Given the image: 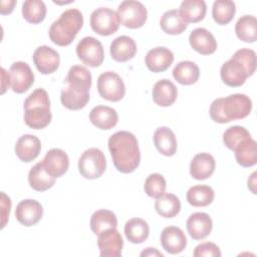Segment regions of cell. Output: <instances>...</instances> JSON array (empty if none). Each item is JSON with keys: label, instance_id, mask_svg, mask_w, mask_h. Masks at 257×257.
I'll return each mask as SVG.
<instances>
[{"label": "cell", "instance_id": "9a60e30c", "mask_svg": "<svg viewBox=\"0 0 257 257\" xmlns=\"http://www.w3.org/2000/svg\"><path fill=\"white\" fill-rule=\"evenodd\" d=\"M42 164L49 175L54 178H59L67 172L69 159L64 151L60 149H51L44 156Z\"/></svg>", "mask_w": 257, "mask_h": 257}, {"label": "cell", "instance_id": "8fae6325", "mask_svg": "<svg viewBox=\"0 0 257 257\" xmlns=\"http://www.w3.org/2000/svg\"><path fill=\"white\" fill-rule=\"evenodd\" d=\"M222 81L231 87H238L245 83L250 76L246 67L236 58L231 57L227 60L220 69Z\"/></svg>", "mask_w": 257, "mask_h": 257}, {"label": "cell", "instance_id": "7dc6e473", "mask_svg": "<svg viewBox=\"0 0 257 257\" xmlns=\"http://www.w3.org/2000/svg\"><path fill=\"white\" fill-rule=\"evenodd\" d=\"M141 256H159V257H164L163 253L159 252L156 248H146L144 251L141 252Z\"/></svg>", "mask_w": 257, "mask_h": 257}, {"label": "cell", "instance_id": "4fadbf2b", "mask_svg": "<svg viewBox=\"0 0 257 257\" xmlns=\"http://www.w3.org/2000/svg\"><path fill=\"white\" fill-rule=\"evenodd\" d=\"M33 62L40 73L50 74L58 69L60 56L53 48L42 45L37 47L33 52Z\"/></svg>", "mask_w": 257, "mask_h": 257}, {"label": "cell", "instance_id": "836d02e7", "mask_svg": "<svg viewBox=\"0 0 257 257\" xmlns=\"http://www.w3.org/2000/svg\"><path fill=\"white\" fill-rule=\"evenodd\" d=\"M237 37L248 43L255 42L257 39V20L252 15L241 16L235 25Z\"/></svg>", "mask_w": 257, "mask_h": 257}, {"label": "cell", "instance_id": "7402d4cb", "mask_svg": "<svg viewBox=\"0 0 257 257\" xmlns=\"http://www.w3.org/2000/svg\"><path fill=\"white\" fill-rule=\"evenodd\" d=\"M109 52L113 60L117 62H125L136 55L137 44L132 37L121 35L111 41Z\"/></svg>", "mask_w": 257, "mask_h": 257}, {"label": "cell", "instance_id": "f6af8a7d", "mask_svg": "<svg viewBox=\"0 0 257 257\" xmlns=\"http://www.w3.org/2000/svg\"><path fill=\"white\" fill-rule=\"evenodd\" d=\"M16 1L15 0H8V1H1V8H0V13L2 15H6V14H10L13 9L14 6L16 5Z\"/></svg>", "mask_w": 257, "mask_h": 257}, {"label": "cell", "instance_id": "8d00e7d4", "mask_svg": "<svg viewBox=\"0 0 257 257\" xmlns=\"http://www.w3.org/2000/svg\"><path fill=\"white\" fill-rule=\"evenodd\" d=\"M89 98V93L76 91L69 86L64 87L60 93L62 105L70 110H78L83 108L88 103Z\"/></svg>", "mask_w": 257, "mask_h": 257}, {"label": "cell", "instance_id": "c3c4849f", "mask_svg": "<svg viewBox=\"0 0 257 257\" xmlns=\"http://www.w3.org/2000/svg\"><path fill=\"white\" fill-rule=\"evenodd\" d=\"M255 176H256V173L254 172L252 175H251V177L248 179V188L252 191V193L253 194H256V190H255Z\"/></svg>", "mask_w": 257, "mask_h": 257}, {"label": "cell", "instance_id": "ab89813d", "mask_svg": "<svg viewBox=\"0 0 257 257\" xmlns=\"http://www.w3.org/2000/svg\"><path fill=\"white\" fill-rule=\"evenodd\" d=\"M251 138L250 133L241 125H233L228 127L223 134V143L229 149L234 151V149L246 139Z\"/></svg>", "mask_w": 257, "mask_h": 257}, {"label": "cell", "instance_id": "ba28073f", "mask_svg": "<svg viewBox=\"0 0 257 257\" xmlns=\"http://www.w3.org/2000/svg\"><path fill=\"white\" fill-rule=\"evenodd\" d=\"M89 22L91 29L101 36H108L115 33L119 26L117 13L107 7L95 9L90 15Z\"/></svg>", "mask_w": 257, "mask_h": 257}, {"label": "cell", "instance_id": "f546056e", "mask_svg": "<svg viewBox=\"0 0 257 257\" xmlns=\"http://www.w3.org/2000/svg\"><path fill=\"white\" fill-rule=\"evenodd\" d=\"M234 153L237 163L244 168L252 167L257 163V145L252 138L240 143L234 149Z\"/></svg>", "mask_w": 257, "mask_h": 257}, {"label": "cell", "instance_id": "bcb514c9", "mask_svg": "<svg viewBox=\"0 0 257 257\" xmlns=\"http://www.w3.org/2000/svg\"><path fill=\"white\" fill-rule=\"evenodd\" d=\"M1 77H2V81H1V86H2V90L1 93L3 94L6 89L10 86V80H9V74L8 72L2 67L1 68Z\"/></svg>", "mask_w": 257, "mask_h": 257}, {"label": "cell", "instance_id": "f1b7e54d", "mask_svg": "<svg viewBox=\"0 0 257 257\" xmlns=\"http://www.w3.org/2000/svg\"><path fill=\"white\" fill-rule=\"evenodd\" d=\"M200 69L198 65L190 60L179 62L173 69V77L183 85H191L198 81Z\"/></svg>", "mask_w": 257, "mask_h": 257}, {"label": "cell", "instance_id": "7a4b0ae2", "mask_svg": "<svg viewBox=\"0 0 257 257\" xmlns=\"http://www.w3.org/2000/svg\"><path fill=\"white\" fill-rule=\"evenodd\" d=\"M251 109L252 101L249 96L243 93H234L213 100L209 113L215 122L227 123L246 117L251 112Z\"/></svg>", "mask_w": 257, "mask_h": 257}, {"label": "cell", "instance_id": "5bb4252c", "mask_svg": "<svg viewBox=\"0 0 257 257\" xmlns=\"http://www.w3.org/2000/svg\"><path fill=\"white\" fill-rule=\"evenodd\" d=\"M42 216L43 208L41 204L33 199L22 200L18 203L15 209V217L17 221L26 227H30L38 223Z\"/></svg>", "mask_w": 257, "mask_h": 257}, {"label": "cell", "instance_id": "83f0119b", "mask_svg": "<svg viewBox=\"0 0 257 257\" xmlns=\"http://www.w3.org/2000/svg\"><path fill=\"white\" fill-rule=\"evenodd\" d=\"M179 12L187 24L197 23L204 19L207 5L204 0H185L181 3Z\"/></svg>", "mask_w": 257, "mask_h": 257}, {"label": "cell", "instance_id": "d6986e66", "mask_svg": "<svg viewBox=\"0 0 257 257\" xmlns=\"http://www.w3.org/2000/svg\"><path fill=\"white\" fill-rule=\"evenodd\" d=\"M145 62L149 70L153 72H163L174 62V54L167 47H155L149 50L145 57Z\"/></svg>", "mask_w": 257, "mask_h": 257}, {"label": "cell", "instance_id": "30bf717a", "mask_svg": "<svg viewBox=\"0 0 257 257\" xmlns=\"http://www.w3.org/2000/svg\"><path fill=\"white\" fill-rule=\"evenodd\" d=\"M11 89L16 93L27 91L34 82V74L30 66L24 61L14 62L8 71Z\"/></svg>", "mask_w": 257, "mask_h": 257}, {"label": "cell", "instance_id": "2e32d148", "mask_svg": "<svg viewBox=\"0 0 257 257\" xmlns=\"http://www.w3.org/2000/svg\"><path fill=\"white\" fill-rule=\"evenodd\" d=\"M161 244L170 254H179L187 246V238L183 230L176 226H168L161 233Z\"/></svg>", "mask_w": 257, "mask_h": 257}, {"label": "cell", "instance_id": "ee69618b", "mask_svg": "<svg viewBox=\"0 0 257 257\" xmlns=\"http://www.w3.org/2000/svg\"><path fill=\"white\" fill-rule=\"evenodd\" d=\"M1 216H2V225L1 228H4L7 220L9 219L10 209H11V200L10 198L4 193H1Z\"/></svg>", "mask_w": 257, "mask_h": 257}, {"label": "cell", "instance_id": "484cf974", "mask_svg": "<svg viewBox=\"0 0 257 257\" xmlns=\"http://www.w3.org/2000/svg\"><path fill=\"white\" fill-rule=\"evenodd\" d=\"M154 144L157 150L166 157H172L177 152V140L174 132L167 127H158L154 133Z\"/></svg>", "mask_w": 257, "mask_h": 257}, {"label": "cell", "instance_id": "ac0fdd59", "mask_svg": "<svg viewBox=\"0 0 257 257\" xmlns=\"http://www.w3.org/2000/svg\"><path fill=\"white\" fill-rule=\"evenodd\" d=\"M191 47L203 55H209L216 51L217 41L214 35L206 28H196L189 36Z\"/></svg>", "mask_w": 257, "mask_h": 257}, {"label": "cell", "instance_id": "74e56055", "mask_svg": "<svg viewBox=\"0 0 257 257\" xmlns=\"http://www.w3.org/2000/svg\"><path fill=\"white\" fill-rule=\"evenodd\" d=\"M236 13V5L230 0H216L212 7V16L219 25H226L232 21Z\"/></svg>", "mask_w": 257, "mask_h": 257}, {"label": "cell", "instance_id": "603a6c76", "mask_svg": "<svg viewBox=\"0 0 257 257\" xmlns=\"http://www.w3.org/2000/svg\"><path fill=\"white\" fill-rule=\"evenodd\" d=\"M90 71L81 65H73L69 68L65 82L67 86L83 93H89L91 87Z\"/></svg>", "mask_w": 257, "mask_h": 257}, {"label": "cell", "instance_id": "52a82bcc", "mask_svg": "<svg viewBox=\"0 0 257 257\" xmlns=\"http://www.w3.org/2000/svg\"><path fill=\"white\" fill-rule=\"evenodd\" d=\"M99 95L109 101H119L125 94V85L121 77L113 71H105L97 78Z\"/></svg>", "mask_w": 257, "mask_h": 257}, {"label": "cell", "instance_id": "60d3db41", "mask_svg": "<svg viewBox=\"0 0 257 257\" xmlns=\"http://www.w3.org/2000/svg\"><path fill=\"white\" fill-rule=\"evenodd\" d=\"M167 183L165 178L158 173H154L148 176L145 181L144 189L149 197L158 199L166 193Z\"/></svg>", "mask_w": 257, "mask_h": 257}, {"label": "cell", "instance_id": "e575fe53", "mask_svg": "<svg viewBox=\"0 0 257 257\" xmlns=\"http://www.w3.org/2000/svg\"><path fill=\"white\" fill-rule=\"evenodd\" d=\"M155 209L164 218H174L181 211V202L176 195L165 193L157 199Z\"/></svg>", "mask_w": 257, "mask_h": 257}, {"label": "cell", "instance_id": "4dcf8cb0", "mask_svg": "<svg viewBox=\"0 0 257 257\" xmlns=\"http://www.w3.org/2000/svg\"><path fill=\"white\" fill-rule=\"evenodd\" d=\"M124 235L131 243H143L150 235L149 224L142 218H133L124 225Z\"/></svg>", "mask_w": 257, "mask_h": 257}, {"label": "cell", "instance_id": "6da1fadb", "mask_svg": "<svg viewBox=\"0 0 257 257\" xmlns=\"http://www.w3.org/2000/svg\"><path fill=\"white\" fill-rule=\"evenodd\" d=\"M108 150L115 169L122 174L133 173L140 165L141 152L134 134L120 131L108 139Z\"/></svg>", "mask_w": 257, "mask_h": 257}, {"label": "cell", "instance_id": "d4e9b609", "mask_svg": "<svg viewBox=\"0 0 257 257\" xmlns=\"http://www.w3.org/2000/svg\"><path fill=\"white\" fill-rule=\"evenodd\" d=\"M89 120L97 128L110 130L116 125L118 114L110 106L96 105L89 112Z\"/></svg>", "mask_w": 257, "mask_h": 257}, {"label": "cell", "instance_id": "8992f818", "mask_svg": "<svg viewBox=\"0 0 257 257\" xmlns=\"http://www.w3.org/2000/svg\"><path fill=\"white\" fill-rule=\"evenodd\" d=\"M116 13L119 23L131 29L142 27L148 18L147 8L142 2L136 0L122 1L118 5Z\"/></svg>", "mask_w": 257, "mask_h": 257}, {"label": "cell", "instance_id": "ffe728a7", "mask_svg": "<svg viewBox=\"0 0 257 257\" xmlns=\"http://www.w3.org/2000/svg\"><path fill=\"white\" fill-rule=\"evenodd\" d=\"M40 151V140L33 135H23L15 144V154L17 158L25 163L35 160L39 156Z\"/></svg>", "mask_w": 257, "mask_h": 257}, {"label": "cell", "instance_id": "5b68a950", "mask_svg": "<svg viewBox=\"0 0 257 257\" xmlns=\"http://www.w3.org/2000/svg\"><path fill=\"white\" fill-rule=\"evenodd\" d=\"M105 169V156L97 148L87 149L82 153L78 160V171L85 179H97L104 173Z\"/></svg>", "mask_w": 257, "mask_h": 257}, {"label": "cell", "instance_id": "277c9868", "mask_svg": "<svg viewBox=\"0 0 257 257\" xmlns=\"http://www.w3.org/2000/svg\"><path fill=\"white\" fill-rule=\"evenodd\" d=\"M82 26V13L76 8L67 9L50 25L49 38L58 46H67L74 40Z\"/></svg>", "mask_w": 257, "mask_h": 257}, {"label": "cell", "instance_id": "9c48e42d", "mask_svg": "<svg viewBox=\"0 0 257 257\" xmlns=\"http://www.w3.org/2000/svg\"><path fill=\"white\" fill-rule=\"evenodd\" d=\"M76 54L83 64L90 67L99 66L104 59V50L101 42L92 36L83 37L78 42Z\"/></svg>", "mask_w": 257, "mask_h": 257}, {"label": "cell", "instance_id": "cb8c5ba5", "mask_svg": "<svg viewBox=\"0 0 257 257\" xmlns=\"http://www.w3.org/2000/svg\"><path fill=\"white\" fill-rule=\"evenodd\" d=\"M152 95L156 104L166 107L176 101L178 89L170 79H161L155 83Z\"/></svg>", "mask_w": 257, "mask_h": 257}, {"label": "cell", "instance_id": "e0dca14e", "mask_svg": "<svg viewBox=\"0 0 257 257\" xmlns=\"http://www.w3.org/2000/svg\"><path fill=\"white\" fill-rule=\"evenodd\" d=\"M186 227L191 238L194 240H202L210 235L213 222L207 213L196 212L188 218Z\"/></svg>", "mask_w": 257, "mask_h": 257}, {"label": "cell", "instance_id": "3957f363", "mask_svg": "<svg viewBox=\"0 0 257 257\" xmlns=\"http://www.w3.org/2000/svg\"><path fill=\"white\" fill-rule=\"evenodd\" d=\"M24 121L34 130L46 127L52 118L50 99L43 88H36L24 100Z\"/></svg>", "mask_w": 257, "mask_h": 257}, {"label": "cell", "instance_id": "1f68e13d", "mask_svg": "<svg viewBox=\"0 0 257 257\" xmlns=\"http://www.w3.org/2000/svg\"><path fill=\"white\" fill-rule=\"evenodd\" d=\"M117 227V219L113 212L105 209L95 211L90 218V229L95 235L101 232Z\"/></svg>", "mask_w": 257, "mask_h": 257}, {"label": "cell", "instance_id": "44dd1931", "mask_svg": "<svg viewBox=\"0 0 257 257\" xmlns=\"http://www.w3.org/2000/svg\"><path fill=\"white\" fill-rule=\"evenodd\" d=\"M216 168V162L209 153H200L194 156L190 164V174L198 181L210 178Z\"/></svg>", "mask_w": 257, "mask_h": 257}, {"label": "cell", "instance_id": "7c38bea8", "mask_svg": "<svg viewBox=\"0 0 257 257\" xmlns=\"http://www.w3.org/2000/svg\"><path fill=\"white\" fill-rule=\"evenodd\" d=\"M97 246L101 257H119L121 255L123 240L116 228H111L98 235Z\"/></svg>", "mask_w": 257, "mask_h": 257}, {"label": "cell", "instance_id": "f35d334b", "mask_svg": "<svg viewBox=\"0 0 257 257\" xmlns=\"http://www.w3.org/2000/svg\"><path fill=\"white\" fill-rule=\"evenodd\" d=\"M23 18L32 24L42 22L46 16V5L41 0H26L22 4Z\"/></svg>", "mask_w": 257, "mask_h": 257}, {"label": "cell", "instance_id": "d590c367", "mask_svg": "<svg viewBox=\"0 0 257 257\" xmlns=\"http://www.w3.org/2000/svg\"><path fill=\"white\" fill-rule=\"evenodd\" d=\"M214 197V190L207 185L193 186L187 192V201L194 207H206L213 202Z\"/></svg>", "mask_w": 257, "mask_h": 257}, {"label": "cell", "instance_id": "b9f144b4", "mask_svg": "<svg viewBox=\"0 0 257 257\" xmlns=\"http://www.w3.org/2000/svg\"><path fill=\"white\" fill-rule=\"evenodd\" d=\"M232 57L238 59L247 69L249 75H253L256 69V53L249 48H241L237 50Z\"/></svg>", "mask_w": 257, "mask_h": 257}, {"label": "cell", "instance_id": "4316f807", "mask_svg": "<svg viewBox=\"0 0 257 257\" xmlns=\"http://www.w3.org/2000/svg\"><path fill=\"white\" fill-rule=\"evenodd\" d=\"M55 179L56 178L52 177L46 172L42 162L35 164L28 174L29 185L37 192H44L52 188L55 183Z\"/></svg>", "mask_w": 257, "mask_h": 257}, {"label": "cell", "instance_id": "7bdbcfd3", "mask_svg": "<svg viewBox=\"0 0 257 257\" xmlns=\"http://www.w3.org/2000/svg\"><path fill=\"white\" fill-rule=\"evenodd\" d=\"M193 255L198 257V256H211V257H220L221 256V251L220 248L212 242H204L199 244L194 252Z\"/></svg>", "mask_w": 257, "mask_h": 257}, {"label": "cell", "instance_id": "d6a6232c", "mask_svg": "<svg viewBox=\"0 0 257 257\" xmlns=\"http://www.w3.org/2000/svg\"><path fill=\"white\" fill-rule=\"evenodd\" d=\"M160 26L167 34L177 35L183 33L187 29L188 24L183 20L179 10L172 9L163 14L160 20Z\"/></svg>", "mask_w": 257, "mask_h": 257}]
</instances>
